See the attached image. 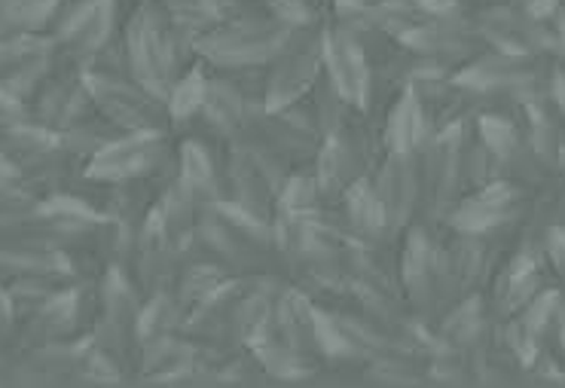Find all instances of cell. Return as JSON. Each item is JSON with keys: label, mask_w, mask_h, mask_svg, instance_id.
Instances as JSON below:
<instances>
[{"label": "cell", "mask_w": 565, "mask_h": 388, "mask_svg": "<svg viewBox=\"0 0 565 388\" xmlns=\"http://www.w3.org/2000/svg\"><path fill=\"white\" fill-rule=\"evenodd\" d=\"M290 25L278 22L276 15H245L233 19L224 28H211L199 40V52L224 67H250L266 59H276L288 43Z\"/></svg>", "instance_id": "obj_1"}, {"label": "cell", "mask_w": 565, "mask_h": 388, "mask_svg": "<svg viewBox=\"0 0 565 388\" xmlns=\"http://www.w3.org/2000/svg\"><path fill=\"white\" fill-rule=\"evenodd\" d=\"M117 0H62L50 34L58 62L86 67L114 40Z\"/></svg>", "instance_id": "obj_2"}, {"label": "cell", "mask_w": 565, "mask_h": 388, "mask_svg": "<svg viewBox=\"0 0 565 388\" xmlns=\"http://www.w3.org/2000/svg\"><path fill=\"white\" fill-rule=\"evenodd\" d=\"M324 74V34L316 28L290 31L288 43L276 55V67L266 83L269 107H288L300 102L302 92H309Z\"/></svg>", "instance_id": "obj_3"}, {"label": "cell", "mask_w": 565, "mask_h": 388, "mask_svg": "<svg viewBox=\"0 0 565 388\" xmlns=\"http://www.w3.org/2000/svg\"><path fill=\"white\" fill-rule=\"evenodd\" d=\"M98 114L119 132H159L166 123V104L132 77H107L86 71Z\"/></svg>", "instance_id": "obj_4"}, {"label": "cell", "mask_w": 565, "mask_h": 388, "mask_svg": "<svg viewBox=\"0 0 565 388\" xmlns=\"http://www.w3.org/2000/svg\"><path fill=\"white\" fill-rule=\"evenodd\" d=\"M31 119H38L40 126H46L55 135H65L74 129L77 123L93 117L95 102L89 83H86V71L77 65L58 62L50 77L43 80V86L34 92L31 98Z\"/></svg>", "instance_id": "obj_5"}, {"label": "cell", "mask_w": 565, "mask_h": 388, "mask_svg": "<svg viewBox=\"0 0 565 388\" xmlns=\"http://www.w3.org/2000/svg\"><path fill=\"white\" fill-rule=\"evenodd\" d=\"M58 65L53 34H22L0 40V90L31 104Z\"/></svg>", "instance_id": "obj_6"}, {"label": "cell", "mask_w": 565, "mask_h": 388, "mask_svg": "<svg viewBox=\"0 0 565 388\" xmlns=\"http://www.w3.org/2000/svg\"><path fill=\"white\" fill-rule=\"evenodd\" d=\"M162 156L166 141L159 138V132H126L86 162V175L102 183L141 181L159 169Z\"/></svg>", "instance_id": "obj_7"}, {"label": "cell", "mask_w": 565, "mask_h": 388, "mask_svg": "<svg viewBox=\"0 0 565 388\" xmlns=\"http://www.w3.org/2000/svg\"><path fill=\"white\" fill-rule=\"evenodd\" d=\"M324 74L349 104L367 102L370 67L355 31L340 28L324 34Z\"/></svg>", "instance_id": "obj_8"}, {"label": "cell", "mask_w": 565, "mask_h": 388, "mask_svg": "<svg viewBox=\"0 0 565 388\" xmlns=\"http://www.w3.org/2000/svg\"><path fill=\"white\" fill-rule=\"evenodd\" d=\"M376 199L382 206V218H385V230L395 233L401 223H407L409 211L422 196L419 183V166H416V154H392L382 162L380 175L373 181Z\"/></svg>", "instance_id": "obj_9"}, {"label": "cell", "mask_w": 565, "mask_h": 388, "mask_svg": "<svg viewBox=\"0 0 565 388\" xmlns=\"http://www.w3.org/2000/svg\"><path fill=\"white\" fill-rule=\"evenodd\" d=\"M516 190L511 183L492 181L487 187H480L471 199H465L456 211H452V223L461 233L480 235L487 230H495L501 223H508L516 211Z\"/></svg>", "instance_id": "obj_10"}, {"label": "cell", "mask_w": 565, "mask_h": 388, "mask_svg": "<svg viewBox=\"0 0 565 388\" xmlns=\"http://www.w3.org/2000/svg\"><path fill=\"white\" fill-rule=\"evenodd\" d=\"M62 0H0V40L50 34Z\"/></svg>", "instance_id": "obj_11"}, {"label": "cell", "mask_w": 565, "mask_h": 388, "mask_svg": "<svg viewBox=\"0 0 565 388\" xmlns=\"http://www.w3.org/2000/svg\"><path fill=\"white\" fill-rule=\"evenodd\" d=\"M425 135H428V114L416 98V92H407L397 102L395 114L388 119V144L392 154H419L425 147Z\"/></svg>", "instance_id": "obj_12"}, {"label": "cell", "mask_w": 565, "mask_h": 388, "mask_svg": "<svg viewBox=\"0 0 565 388\" xmlns=\"http://www.w3.org/2000/svg\"><path fill=\"white\" fill-rule=\"evenodd\" d=\"M202 114L217 132H238L245 126V98L230 80H209Z\"/></svg>", "instance_id": "obj_13"}, {"label": "cell", "mask_w": 565, "mask_h": 388, "mask_svg": "<svg viewBox=\"0 0 565 388\" xmlns=\"http://www.w3.org/2000/svg\"><path fill=\"white\" fill-rule=\"evenodd\" d=\"M43 202V196L38 190H31L25 181L13 183V187H3L0 190V230H10V227H22Z\"/></svg>", "instance_id": "obj_14"}, {"label": "cell", "mask_w": 565, "mask_h": 388, "mask_svg": "<svg viewBox=\"0 0 565 388\" xmlns=\"http://www.w3.org/2000/svg\"><path fill=\"white\" fill-rule=\"evenodd\" d=\"M205 86H209V80L202 77V74H186V77L174 80V86L169 92V114L171 117H193V114H202V102H205Z\"/></svg>", "instance_id": "obj_15"}, {"label": "cell", "mask_w": 565, "mask_h": 388, "mask_svg": "<svg viewBox=\"0 0 565 388\" xmlns=\"http://www.w3.org/2000/svg\"><path fill=\"white\" fill-rule=\"evenodd\" d=\"M15 324H19V318H15V306H13V297H10V287H7V282L0 279V343L13 337Z\"/></svg>", "instance_id": "obj_16"}]
</instances>
